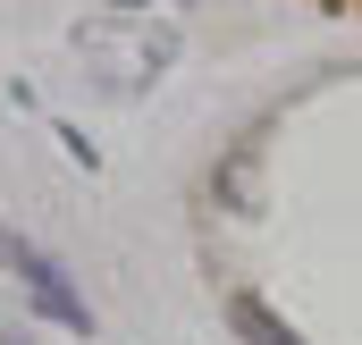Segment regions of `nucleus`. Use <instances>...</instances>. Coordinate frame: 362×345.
<instances>
[{
    "mask_svg": "<svg viewBox=\"0 0 362 345\" xmlns=\"http://www.w3.org/2000/svg\"><path fill=\"white\" fill-rule=\"evenodd\" d=\"M0 261H8L17 278H25V295H34V303H42V312L59 320V329H93L85 295H76V286L59 278V261L42 253V245H25V236H8V228H0Z\"/></svg>",
    "mask_w": 362,
    "mask_h": 345,
    "instance_id": "nucleus-1",
    "label": "nucleus"
},
{
    "mask_svg": "<svg viewBox=\"0 0 362 345\" xmlns=\"http://www.w3.org/2000/svg\"><path fill=\"white\" fill-rule=\"evenodd\" d=\"M236 329H245L253 345H295V337H286V329L270 320V312H262V303H236Z\"/></svg>",
    "mask_w": 362,
    "mask_h": 345,
    "instance_id": "nucleus-2",
    "label": "nucleus"
}]
</instances>
